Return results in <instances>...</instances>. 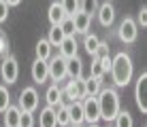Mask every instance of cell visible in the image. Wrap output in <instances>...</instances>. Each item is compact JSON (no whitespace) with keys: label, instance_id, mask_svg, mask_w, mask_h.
Segmentation results:
<instances>
[{"label":"cell","instance_id":"cell-1","mask_svg":"<svg viewBox=\"0 0 147 127\" xmlns=\"http://www.w3.org/2000/svg\"><path fill=\"white\" fill-rule=\"evenodd\" d=\"M111 76L115 87H126L132 78V59L126 53H117L111 59Z\"/></svg>","mask_w":147,"mask_h":127},{"label":"cell","instance_id":"cell-2","mask_svg":"<svg viewBox=\"0 0 147 127\" xmlns=\"http://www.w3.org/2000/svg\"><path fill=\"white\" fill-rule=\"evenodd\" d=\"M98 108H100V119H105L109 123V121L115 119V114L119 112V95L115 89H100L98 91Z\"/></svg>","mask_w":147,"mask_h":127},{"label":"cell","instance_id":"cell-3","mask_svg":"<svg viewBox=\"0 0 147 127\" xmlns=\"http://www.w3.org/2000/svg\"><path fill=\"white\" fill-rule=\"evenodd\" d=\"M38 106V93L34 87H26L22 91V95H19V106L17 108L22 110V112H34Z\"/></svg>","mask_w":147,"mask_h":127},{"label":"cell","instance_id":"cell-4","mask_svg":"<svg viewBox=\"0 0 147 127\" xmlns=\"http://www.w3.org/2000/svg\"><path fill=\"white\" fill-rule=\"evenodd\" d=\"M83 106V119L88 121L90 125H96L100 121V108H98V100L92 98V95H85V100L81 102Z\"/></svg>","mask_w":147,"mask_h":127},{"label":"cell","instance_id":"cell-5","mask_svg":"<svg viewBox=\"0 0 147 127\" xmlns=\"http://www.w3.org/2000/svg\"><path fill=\"white\" fill-rule=\"evenodd\" d=\"M47 70H49V78L55 80V85L66 76V59L62 55H55L47 62Z\"/></svg>","mask_w":147,"mask_h":127},{"label":"cell","instance_id":"cell-6","mask_svg":"<svg viewBox=\"0 0 147 127\" xmlns=\"http://www.w3.org/2000/svg\"><path fill=\"white\" fill-rule=\"evenodd\" d=\"M134 100L136 106L143 114H147V72H143L136 78V87H134Z\"/></svg>","mask_w":147,"mask_h":127},{"label":"cell","instance_id":"cell-7","mask_svg":"<svg viewBox=\"0 0 147 127\" xmlns=\"http://www.w3.org/2000/svg\"><path fill=\"white\" fill-rule=\"evenodd\" d=\"M0 74H2V80L4 83H15L17 80V74H19V66H17V59L15 57H4L2 59V66H0Z\"/></svg>","mask_w":147,"mask_h":127},{"label":"cell","instance_id":"cell-8","mask_svg":"<svg viewBox=\"0 0 147 127\" xmlns=\"http://www.w3.org/2000/svg\"><path fill=\"white\" fill-rule=\"evenodd\" d=\"M117 34H119V40H121V43H134V40H136V34H139V30H136V21H134V19H130V17H126L124 21L119 23Z\"/></svg>","mask_w":147,"mask_h":127},{"label":"cell","instance_id":"cell-9","mask_svg":"<svg viewBox=\"0 0 147 127\" xmlns=\"http://www.w3.org/2000/svg\"><path fill=\"white\" fill-rule=\"evenodd\" d=\"M64 93H66V98H70L73 102H77L81 98H85V87H83V78H73L68 80L66 89H64Z\"/></svg>","mask_w":147,"mask_h":127},{"label":"cell","instance_id":"cell-10","mask_svg":"<svg viewBox=\"0 0 147 127\" xmlns=\"http://www.w3.org/2000/svg\"><path fill=\"white\" fill-rule=\"evenodd\" d=\"M32 78H34V83H38V85H43L45 80L49 78V70H47V62L45 59H34V64H32Z\"/></svg>","mask_w":147,"mask_h":127},{"label":"cell","instance_id":"cell-11","mask_svg":"<svg viewBox=\"0 0 147 127\" xmlns=\"http://www.w3.org/2000/svg\"><path fill=\"white\" fill-rule=\"evenodd\" d=\"M96 11H98V21L102 23L105 28H109V25L115 21V7H113L111 2L100 4V7L96 9Z\"/></svg>","mask_w":147,"mask_h":127},{"label":"cell","instance_id":"cell-12","mask_svg":"<svg viewBox=\"0 0 147 127\" xmlns=\"http://www.w3.org/2000/svg\"><path fill=\"white\" fill-rule=\"evenodd\" d=\"M58 47H60V55L64 59H70L77 55V40H75V36H64V40Z\"/></svg>","mask_w":147,"mask_h":127},{"label":"cell","instance_id":"cell-13","mask_svg":"<svg viewBox=\"0 0 147 127\" xmlns=\"http://www.w3.org/2000/svg\"><path fill=\"white\" fill-rule=\"evenodd\" d=\"M73 23H75V34H88L90 23H92V17L85 15V13H81V11H77L73 15Z\"/></svg>","mask_w":147,"mask_h":127},{"label":"cell","instance_id":"cell-14","mask_svg":"<svg viewBox=\"0 0 147 127\" xmlns=\"http://www.w3.org/2000/svg\"><path fill=\"white\" fill-rule=\"evenodd\" d=\"M66 74L70 78H81V74H83V62L79 59V55L66 59Z\"/></svg>","mask_w":147,"mask_h":127},{"label":"cell","instance_id":"cell-15","mask_svg":"<svg viewBox=\"0 0 147 127\" xmlns=\"http://www.w3.org/2000/svg\"><path fill=\"white\" fill-rule=\"evenodd\" d=\"M19 114L22 110L17 106H9L4 110V127H19Z\"/></svg>","mask_w":147,"mask_h":127},{"label":"cell","instance_id":"cell-16","mask_svg":"<svg viewBox=\"0 0 147 127\" xmlns=\"http://www.w3.org/2000/svg\"><path fill=\"white\" fill-rule=\"evenodd\" d=\"M38 125L40 127H58V123H55V110L51 108V106H47V108L40 110Z\"/></svg>","mask_w":147,"mask_h":127},{"label":"cell","instance_id":"cell-17","mask_svg":"<svg viewBox=\"0 0 147 127\" xmlns=\"http://www.w3.org/2000/svg\"><path fill=\"white\" fill-rule=\"evenodd\" d=\"M68 112H70V125H81L83 123V106H81V102H73V104L68 106Z\"/></svg>","mask_w":147,"mask_h":127},{"label":"cell","instance_id":"cell-18","mask_svg":"<svg viewBox=\"0 0 147 127\" xmlns=\"http://www.w3.org/2000/svg\"><path fill=\"white\" fill-rule=\"evenodd\" d=\"M64 17H66V15H64L62 4L60 2H51V7H49V21H51V25H60Z\"/></svg>","mask_w":147,"mask_h":127},{"label":"cell","instance_id":"cell-19","mask_svg":"<svg viewBox=\"0 0 147 127\" xmlns=\"http://www.w3.org/2000/svg\"><path fill=\"white\" fill-rule=\"evenodd\" d=\"M45 98H47V106H60L62 104V91H60L58 85H51V87L47 89V93H45Z\"/></svg>","mask_w":147,"mask_h":127},{"label":"cell","instance_id":"cell-20","mask_svg":"<svg viewBox=\"0 0 147 127\" xmlns=\"http://www.w3.org/2000/svg\"><path fill=\"white\" fill-rule=\"evenodd\" d=\"M51 47H53V45L49 43L47 38H40L38 43H36V57H38V59H45V62H47V59L51 57Z\"/></svg>","mask_w":147,"mask_h":127},{"label":"cell","instance_id":"cell-21","mask_svg":"<svg viewBox=\"0 0 147 127\" xmlns=\"http://www.w3.org/2000/svg\"><path fill=\"white\" fill-rule=\"evenodd\" d=\"M83 87H85V95L96 98V95H98V91H100V78L88 76V78H83Z\"/></svg>","mask_w":147,"mask_h":127},{"label":"cell","instance_id":"cell-22","mask_svg":"<svg viewBox=\"0 0 147 127\" xmlns=\"http://www.w3.org/2000/svg\"><path fill=\"white\" fill-rule=\"evenodd\" d=\"M55 123L62 125V127H68L70 125V112H68V106L60 104L58 110H55Z\"/></svg>","mask_w":147,"mask_h":127},{"label":"cell","instance_id":"cell-23","mask_svg":"<svg viewBox=\"0 0 147 127\" xmlns=\"http://www.w3.org/2000/svg\"><path fill=\"white\" fill-rule=\"evenodd\" d=\"M85 51H88L90 55H96L98 53V45H100V38L96 36V34H85Z\"/></svg>","mask_w":147,"mask_h":127},{"label":"cell","instance_id":"cell-24","mask_svg":"<svg viewBox=\"0 0 147 127\" xmlns=\"http://www.w3.org/2000/svg\"><path fill=\"white\" fill-rule=\"evenodd\" d=\"M115 127H132L134 123H132V116H130V112L128 110H119L117 114H115Z\"/></svg>","mask_w":147,"mask_h":127},{"label":"cell","instance_id":"cell-25","mask_svg":"<svg viewBox=\"0 0 147 127\" xmlns=\"http://www.w3.org/2000/svg\"><path fill=\"white\" fill-rule=\"evenodd\" d=\"M96 9H98V0H79V11L81 13L92 17V13H96Z\"/></svg>","mask_w":147,"mask_h":127},{"label":"cell","instance_id":"cell-26","mask_svg":"<svg viewBox=\"0 0 147 127\" xmlns=\"http://www.w3.org/2000/svg\"><path fill=\"white\" fill-rule=\"evenodd\" d=\"M47 40H49L51 45H55V47H58V45L64 40V32L60 30V25H51V30H49V36H47Z\"/></svg>","mask_w":147,"mask_h":127},{"label":"cell","instance_id":"cell-27","mask_svg":"<svg viewBox=\"0 0 147 127\" xmlns=\"http://www.w3.org/2000/svg\"><path fill=\"white\" fill-rule=\"evenodd\" d=\"M60 4L64 9V15H68V17H73L79 11V0H60Z\"/></svg>","mask_w":147,"mask_h":127},{"label":"cell","instance_id":"cell-28","mask_svg":"<svg viewBox=\"0 0 147 127\" xmlns=\"http://www.w3.org/2000/svg\"><path fill=\"white\" fill-rule=\"evenodd\" d=\"M60 30L64 32V36H75V23H73V17H64L62 23H60Z\"/></svg>","mask_w":147,"mask_h":127},{"label":"cell","instance_id":"cell-29","mask_svg":"<svg viewBox=\"0 0 147 127\" xmlns=\"http://www.w3.org/2000/svg\"><path fill=\"white\" fill-rule=\"evenodd\" d=\"M102 74H105V70H102V64H100V57L94 55V59H92V74H90V76H94V78H102Z\"/></svg>","mask_w":147,"mask_h":127},{"label":"cell","instance_id":"cell-30","mask_svg":"<svg viewBox=\"0 0 147 127\" xmlns=\"http://www.w3.org/2000/svg\"><path fill=\"white\" fill-rule=\"evenodd\" d=\"M9 106H11V95H9L7 87H0V112H4Z\"/></svg>","mask_w":147,"mask_h":127},{"label":"cell","instance_id":"cell-31","mask_svg":"<svg viewBox=\"0 0 147 127\" xmlns=\"http://www.w3.org/2000/svg\"><path fill=\"white\" fill-rule=\"evenodd\" d=\"M19 127H34L32 112H22V114H19Z\"/></svg>","mask_w":147,"mask_h":127},{"label":"cell","instance_id":"cell-32","mask_svg":"<svg viewBox=\"0 0 147 127\" xmlns=\"http://www.w3.org/2000/svg\"><path fill=\"white\" fill-rule=\"evenodd\" d=\"M7 53H9V40L7 36H4V32H0V57H7Z\"/></svg>","mask_w":147,"mask_h":127},{"label":"cell","instance_id":"cell-33","mask_svg":"<svg viewBox=\"0 0 147 127\" xmlns=\"http://www.w3.org/2000/svg\"><path fill=\"white\" fill-rule=\"evenodd\" d=\"M7 17H9V4L4 0H0V23L7 21Z\"/></svg>","mask_w":147,"mask_h":127},{"label":"cell","instance_id":"cell-34","mask_svg":"<svg viewBox=\"0 0 147 127\" xmlns=\"http://www.w3.org/2000/svg\"><path fill=\"white\" fill-rule=\"evenodd\" d=\"M98 57H100V64H102V70H105V72H109V70H111V57H109V53L98 55Z\"/></svg>","mask_w":147,"mask_h":127},{"label":"cell","instance_id":"cell-35","mask_svg":"<svg viewBox=\"0 0 147 127\" xmlns=\"http://www.w3.org/2000/svg\"><path fill=\"white\" fill-rule=\"evenodd\" d=\"M139 23L143 25V28L147 25V9H145V7L141 9V11H139Z\"/></svg>","mask_w":147,"mask_h":127},{"label":"cell","instance_id":"cell-36","mask_svg":"<svg viewBox=\"0 0 147 127\" xmlns=\"http://www.w3.org/2000/svg\"><path fill=\"white\" fill-rule=\"evenodd\" d=\"M4 2H7V4H9V7H17V4H19V2H22V0H4Z\"/></svg>","mask_w":147,"mask_h":127},{"label":"cell","instance_id":"cell-37","mask_svg":"<svg viewBox=\"0 0 147 127\" xmlns=\"http://www.w3.org/2000/svg\"><path fill=\"white\" fill-rule=\"evenodd\" d=\"M90 127H98V125H90Z\"/></svg>","mask_w":147,"mask_h":127},{"label":"cell","instance_id":"cell-38","mask_svg":"<svg viewBox=\"0 0 147 127\" xmlns=\"http://www.w3.org/2000/svg\"><path fill=\"white\" fill-rule=\"evenodd\" d=\"M73 127H81V125H73Z\"/></svg>","mask_w":147,"mask_h":127}]
</instances>
